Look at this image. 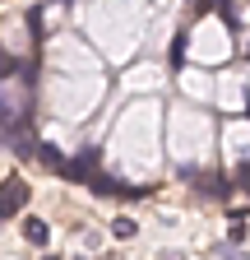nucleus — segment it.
<instances>
[{"label": "nucleus", "instance_id": "20e7f679", "mask_svg": "<svg viewBox=\"0 0 250 260\" xmlns=\"http://www.w3.org/2000/svg\"><path fill=\"white\" fill-rule=\"evenodd\" d=\"M23 237H28V242H37V246H47V237H51V228H47L42 218H33V223L23 228Z\"/></svg>", "mask_w": 250, "mask_h": 260}, {"label": "nucleus", "instance_id": "39448f33", "mask_svg": "<svg viewBox=\"0 0 250 260\" xmlns=\"http://www.w3.org/2000/svg\"><path fill=\"white\" fill-rule=\"evenodd\" d=\"M111 233H116V237H135V218H116Z\"/></svg>", "mask_w": 250, "mask_h": 260}, {"label": "nucleus", "instance_id": "423d86ee", "mask_svg": "<svg viewBox=\"0 0 250 260\" xmlns=\"http://www.w3.org/2000/svg\"><path fill=\"white\" fill-rule=\"evenodd\" d=\"M209 5H213V10H223L227 0H199V10H209Z\"/></svg>", "mask_w": 250, "mask_h": 260}, {"label": "nucleus", "instance_id": "f03ea898", "mask_svg": "<svg viewBox=\"0 0 250 260\" xmlns=\"http://www.w3.org/2000/svg\"><path fill=\"white\" fill-rule=\"evenodd\" d=\"M65 177H74V181H93V177H98V149H84L74 162H65Z\"/></svg>", "mask_w": 250, "mask_h": 260}, {"label": "nucleus", "instance_id": "7ed1b4c3", "mask_svg": "<svg viewBox=\"0 0 250 260\" xmlns=\"http://www.w3.org/2000/svg\"><path fill=\"white\" fill-rule=\"evenodd\" d=\"M33 153H37V162H42V168L65 172V158H60V149H56V144H33Z\"/></svg>", "mask_w": 250, "mask_h": 260}, {"label": "nucleus", "instance_id": "0eeeda50", "mask_svg": "<svg viewBox=\"0 0 250 260\" xmlns=\"http://www.w3.org/2000/svg\"><path fill=\"white\" fill-rule=\"evenodd\" d=\"M42 260H56V255H42Z\"/></svg>", "mask_w": 250, "mask_h": 260}, {"label": "nucleus", "instance_id": "f257e3e1", "mask_svg": "<svg viewBox=\"0 0 250 260\" xmlns=\"http://www.w3.org/2000/svg\"><path fill=\"white\" fill-rule=\"evenodd\" d=\"M23 205H28V181L23 177H5V186H0V223L10 214H19Z\"/></svg>", "mask_w": 250, "mask_h": 260}]
</instances>
